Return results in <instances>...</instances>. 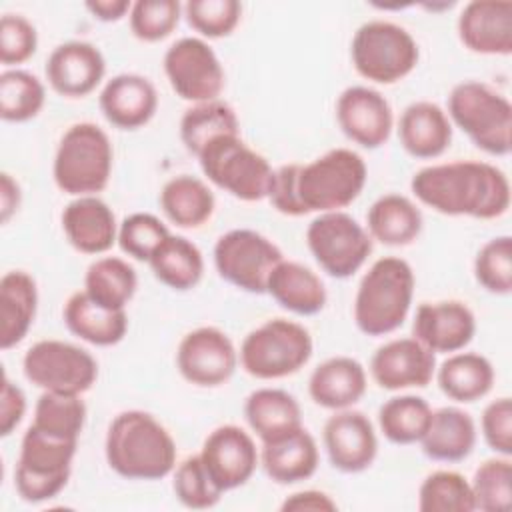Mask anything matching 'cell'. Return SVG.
I'll list each match as a JSON object with an SVG mask.
<instances>
[{"label": "cell", "instance_id": "obj_40", "mask_svg": "<svg viewBox=\"0 0 512 512\" xmlns=\"http://www.w3.org/2000/svg\"><path fill=\"white\" fill-rule=\"evenodd\" d=\"M44 102V84L32 72L10 68L0 74V118L4 122H28L40 114Z\"/></svg>", "mask_w": 512, "mask_h": 512}, {"label": "cell", "instance_id": "obj_55", "mask_svg": "<svg viewBox=\"0 0 512 512\" xmlns=\"http://www.w3.org/2000/svg\"><path fill=\"white\" fill-rule=\"evenodd\" d=\"M20 200H22L20 184L8 172H2L0 176V220L2 222H8L12 218V214L20 206Z\"/></svg>", "mask_w": 512, "mask_h": 512}, {"label": "cell", "instance_id": "obj_8", "mask_svg": "<svg viewBox=\"0 0 512 512\" xmlns=\"http://www.w3.org/2000/svg\"><path fill=\"white\" fill-rule=\"evenodd\" d=\"M314 350L308 328L288 318H272L250 330L240 346L242 368L258 380H278L308 364Z\"/></svg>", "mask_w": 512, "mask_h": 512}, {"label": "cell", "instance_id": "obj_28", "mask_svg": "<svg viewBox=\"0 0 512 512\" xmlns=\"http://www.w3.org/2000/svg\"><path fill=\"white\" fill-rule=\"evenodd\" d=\"M282 308L298 316H314L324 310L328 294L322 278L308 266L294 260H280L266 286Z\"/></svg>", "mask_w": 512, "mask_h": 512}, {"label": "cell", "instance_id": "obj_31", "mask_svg": "<svg viewBox=\"0 0 512 512\" xmlns=\"http://www.w3.org/2000/svg\"><path fill=\"white\" fill-rule=\"evenodd\" d=\"M64 324L80 340L94 346H114L128 330L126 310H112L94 302L84 290L64 304Z\"/></svg>", "mask_w": 512, "mask_h": 512}, {"label": "cell", "instance_id": "obj_36", "mask_svg": "<svg viewBox=\"0 0 512 512\" xmlns=\"http://www.w3.org/2000/svg\"><path fill=\"white\" fill-rule=\"evenodd\" d=\"M148 264L156 280L178 292L192 290L204 274L200 248L186 236L178 234H168L152 252Z\"/></svg>", "mask_w": 512, "mask_h": 512}, {"label": "cell", "instance_id": "obj_32", "mask_svg": "<svg viewBox=\"0 0 512 512\" xmlns=\"http://www.w3.org/2000/svg\"><path fill=\"white\" fill-rule=\"evenodd\" d=\"M244 416L262 444L302 426L298 400L282 388H256L250 392L244 402Z\"/></svg>", "mask_w": 512, "mask_h": 512}, {"label": "cell", "instance_id": "obj_13", "mask_svg": "<svg viewBox=\"0 0 512 512\" xmlns=\"http://www.w3.org/2000/svg\"><path fill=\"white\" fill-rule=\"evenodd\" d=\"M284 260L280 248L250 228H234L214 244V266L222 280L248 294H266L268 278Z\"/></svg>", "mask_w": 512, "mask_h": 512}, {"label": "cell", "instance_id": "obj_50", "mask_svg": "<svg viewBox=\"0 0 512 512\" xmlns=\"http://www.w3.org/2000/svg\"><path fill=\"white\" fill-rule=\"evenodd\" d=\"M484 442L498 456H512V402L508 396L492 400L480 418Z\"/></svg>", "mask_w": 512, "mask_h": 512}, {"label": "cell", "instance_id": "obj_19", "mask_svg": "<svg viewBox=\"0 0 512 512\" xmlns=\"http://www.w3.org/2000/svg\"><path fill=\"white\" fill-rule=\"evenodd\" d=\"M436 372V356L414 336L382 344L370 360V374L382 390L424 388Z\"/></svg>", "mask_w": 512, "mask_h": 512}, {"label": "cell", "instance_id": "obj_2", "mask_svg": "<svg viewBox=\"0 0 512 512\" xmlns=\"http://www.w3.org/2000/svg\"><path fill=\"white\" fill-rule=\"evenodd\" d=\"M104 454L108 466L128 480H160L176 468V442L144 410H126L108 426Z\"/></svg>", "mask_w": 512, "mask_h": 512}, {"label": "cell", "instance_id": "obj_48", "mask_svg": "<svg viewBox=\"0 0 512 512\" xmlns=\"http://www.w3.org/2000/svg\"><path fill=\"white\" fill-rule=\"evenodd\" d=\"M166 224L148 212H134L118 226V246L138 262H148L152 252L168 236Z\"/></svg>", "mask_w": 512, "mask_h": 512}, {"label": "cell", "instance_id": "obj_26", "mask_svg": "<svg viewBox=\"0 0 512 512\" xmlns=\"http://www.w3.org/2000/svg\"><path fill=\"white\" fill-rule=\"evenodd\" d=\"M366 386V370L356 358L332 356L312 370L308 394L314 404L336 412L360 402L366 394Z\"/></svg>", "mask_w": 512, "mask_h": 512}, {"label": "cell", "instance_id": "obj_25", "mask_svg": "<svg viewBox=\"0 0 512 512\" xmlns=\"http://www.w3.org/2000/svg\"><path fill=\"white\" fill-rule=\"evenodd\" d=\"M398 138L410 156L420 160L438 158L452 142V122L436 102L418 100L400 114Z\"/></svg>", "mask_w": 512, "mask_h": 512}, {"label": "cell", "instance_id": "obj_34", "mask_svg": "<svg viewBox=\"0 0 512 512\" xmlns=\"http://www.w3.org/2000/svg\"><path fill=\"white\" fill-rule=\"evenodd\" d=\"M160 208L164 216L178 228H200L216 208V198L210 186L190 174L170 178L160 190Z\"/></svg>", "mask_w": 512, "mask_h": 512}, {"label": "cell", "instance_id": "obj_27", "mask_svg": "<svg viewBox=\"0 0 512 512\" xmlns=\"http://www.w3.org/2000/svg\"><path fill=\"white\" fill-rule=\"evenodd\" d=\"M318 446L314 436L296 428L276 440L262 444L260 464L270 480L278 484H296L308 480L318 468Z\"/></svg>", "mask_w": 512, "mask_h": 512}, {"label": "cell", "instance_id": "obj_15", "mask_svg": "<svg viewBox=\"0 0 512 512\" xmlns=\"http://www.w3.org/2000/svg\"><path fill=\"white\" fill-rule=\"evenodd\" d=\"M176 366L186 382L214 388L232 378L238 366V352L226 332L216 326H200L180 340Z\"/></svg>", "mask_w": 512, "mask_h": 512}, {"label": "cell", "instance_id": "obj_21", "mask_svg": "<svg viewBox=\"0 0 512 512\" xmlns=\"http://www.w3.org/2000/svg\"><path fill=\"white\" fill-rule=\"evenodd\" d=\"M412 332L434 354H452L470 344L476 332V318L460 300L422 302L416 310Z\"/></svg>", "mask_w": 512, "mask_h": 512}, {"label": "cell", "instance_id": "obj_35", "mask_svg": "<svg viewBox=\"0 0 512 512\" xmlns=\"http://www.w3.org/2000/svg\"><path fill=\"white\" fill-rule=\"evenodd\" d=\"M436 380L444 396L468 404L484 398L494 386V368L478 352H452L436 370Z\"/></svg>", "mask_w": 512, "mask_h": 512}, {"label": "cell", "instance_id": "obj_23", "mask_svg": "<svg viewBox=\"0 0 512 512\" xmlns=\"http://www.w3.org/2000/svg\"><path fill=\"white\" fill-rule=\"evenodd\" d=\"M98 104L112 126L136 130L148 124L156 114L158 92L146 76L124 72L104 84Z\"/></svg>", "mask_w": 512, "mask_h": 512}, {"label": "cell", "instance_id": "obj_37", "mask_svg": "<svg viewBox=\"0 0 512 512\" xmlns=\"http://www.w3.org/2000/svg\"><path fill=\"white\" fill-rule=\"evenodd\" d=\"M138 276L132 264L118 256L96 258L84 276V292L98 304L124 310L134 298Z\"/></svg>", "mask_w": 512, "mask_h": 512}, {"label": "cell", "instance_id": "obj_45", "mask_svg": "<svg viewBox=\"0 0 512 512\" xmlns=\"http://www.w3.org/2000/svg\"><path fill=\"white\" fill-rule=\"evenodd\" d=\"M182 12L178 0H138L128 14L130 30L142 42H160L176 30Z\"/></svg>", "mask_w": 512, "mask_h": 512}, {"label": "cell", "instance_id": "obj_12", "mask_svg": "<svg viewBox=\"0 0 512 512\" xmlns=\"http://www.w3.org/2000/svg\"><path fill=\"white\" fill-rule=\"evenodd\" d=\"M22 370L26 380L42 390L80 396L98 378V362L88 350L54 338L32 344L24 354Z\"/></svg>", "mask_w": 512, "mask_h": 512}, {"label": "cell", "instance_id": "obj_46", "mask_svg": "<svg viewBox=\"0 0 512 512\" xmlns=\"http://www.w3.org/2000/svg\"><path fill=\"white\" fill-rule=\"evenodd\" d=\"M172 488L176 498L192 510H206L220 502L222 492L216 488L212 478L208 476L200 454L184 458L174 468V480Z\"/></svg>", "mask_w": 512, "mask_h": 512}, {"label": "cell", "instance_id": "obj_1", "mask_svg": "<svg viewBox=\"0 0 512 512\" xmlns=\"http://www.w3.org/2000/svg\"><path fill=\"white\" fill-rule=\"evenodd\" d=\"M410 190L424 206L444 216L492 220L510 208L508 176L482 160L424 166L412 176Z\"/></svg>", "mask_w": 512, "mask_h": 512}, {"label": "cell", "instance_id": "obj_39", "mask_svg": "<svg viewBox=\"0 0 512 512\" xmlns=\"http://www.w3.org/2000/svg\"><path fill=\"white\" fill-rule=\"evenodd\" d=\"M432 408L422 396L402 394L388 398L378 410V426L392 444H414L426 434Z\"/></svg>", "mask_w": 512, "mask_h": 512}, {"label": "cell", "instance_id": "obj_5", "mask_svg": "<svg viewBox=\"0 0 512 512\" xmlns=\"http://www.w3.org/2000/svg\"><path fill=\"white\" fill-rule=\"evenodd\" d=\"M112 160L108 134L94 122H78L58 142L52 176L64 194L94 196L108 186Z\"/></svg>", "mask_w": 512, "mask_h": 512}, {"label": "cell", "instance_id": "obj_10", "mask_svg": "<svg viewBox=\"0 0 512 512\" xmlns=\"http://www.w3.org/2000/svg\"><path fill=\"white\" fill-rule=\"evenodd\" d=\"M204 176L224 192L244 202L268 198L274 170L270 162L252 150L240 134L220 136L196 156Z\"/></svg>", "mask_w": 512, "mask_h": 512}, {"label": "cell", "instance_id": "obj_11", "mask_svg": "<svg viewBox=\"0 0 512 512\" xmlns=\"http://www.w3.org/2000/svg\"><path fill=\"white\" fill-rule=\"evenodd\" d=\"M306 244L320 268L338 280L356 274L372 252L368 230L348 212H322L306 228Z\"/></svg>", "mask_w": 512, "mask_h": 512}, {"label": "cell", "instance_id": "obj_53", "mask_svg": "<svg viewBox=\"0 0 512 512\" xmlns=\"http://www.w3.org/2000/svg\"><path fill=\"white\" fill-rule=\"evenodd\" d=\"M338 506L336 502L320 490H300L282 502V512H334Z\"/></svg>", "mask_w": 512, "mask_h": 512}, {"label": "cell", "instance_id": "obj_17", "mask_svg": "<svg viewBox=\"0 0 512 512\" xmlns=\"http://www.w3.org/2000/svg\"><path fill=\"white\" fill-rule=\"evenodd\" d=\"M340 130L354 144L374 150L388 142L394 128L390 102L370 86H348L336 100Z\"/></svg>", "mask_w": 512, "mask_h": 512}, {"label": "cell", "instance_id": "obj_18", "mask_svg": "<svg viewBox=\"0 0 512 512\" xmlns=\"http://www.w3.org/2000/svg\"><path fill=\"white\" fill-rule=\"evenodd\" d=\"M324 448L330 464L344 474H358L372 466L378 438L370 418L358 410H336L324 424Z\"/></svg>", "mask_w": 512, "mask_h": 512}, {"label": "cell", "instance_id": "obj_47", "mask_svg": "<svg viewBox=\"0 0 512 512\" xmlns=\"http://www.w3.org/2000/svg\"><path fill=\"white\" fill-rule=\"evenodd\" d=\"M184 16L200 36L224 38L240 24L242 4L238 0H190L184 4Z\"/></svg>", "mask_w": 512, "mask_h": 512}, {"label": "cell", "instance_id": "obj_42", "mask_svg": "<svg viewBox=\"0 0 512 512\" xmlns=\"http://www.w3.org/2000/svg\"><path fill=\"white\" fill-rule=\"evenodd\" d=\"M420 512H472L474 494L470 482L454 470H436L428 474L418 490Z\"/></svg>", "mask_w": 512, "mask_h": 512}, {"label": "cell", "instance_id": "obj_7", "mask_svg": "<svg viewBox=\"0 0 512 512\" xmlns=\"http://www.w3.org/2000/svg\"><path fill=\"white\" fill-rule=\"evenodd\" d=\"M78 440H66L28 426L14 470V488L24 502L56 498L68 484Z\"/></svg>", "mask_w": 512, "mask_h": 512}, {"label": "cell", "instance_id": "obj_24", "mask_svg": "<svg viewBox=\"0 0 512 512\" xmlns=\"http://www.w3.org/2000/svg\"><path fill=\"white\" fill-rule=\"evenodd\" d=\"M66 240L82 254H104L118 242V224L112 208L94 196H76L62 210Z\"/></svg>", "mask_w": 512, "mask_h": 512}, {"label": "cell", "instance_id": "obj_38", "mask_svg": "<svg viewBox=\"0 0 512 512\" xmlns=\"http://www.w3.org/2000/svg\"><path fill=\"white\" fill-rule=\"evenodd\" d=\"M232 134H240V122L234 108L224 100L194 104L180 118V140L194 156L212 140Z\"/></svg>", "mask_w": 512, "mask_h": 512}, {"label": "cell", "instance_id": "obj_6", "mask_svg": "<svg viewBox=\"0 0 512 512\" xmlns=\"http://www.w3.org/2000/svg\"><path fill=\"white\" fill-rule=\"evenodd\" d=\"M448 118L476 148L492 156L512 150V104L478 80H464L448 94Z\"/></svg>", "mask_w": 512, "mask_h": 512}, {"label": "cell", "instance_id": "obj_22", "mask_svg": "<svg viewBox=\"0 0 512 512\" xmlns=\"http://www.w3.org/2000/svg\"><path fill=\"white\" fill-rule=\"evenodd\" d=\"M458 38L470 52L484 56L512 54V2L472 0L458 16Z\"/></svg>", "mask_w": 512, "mask_h": 512}, {"label": "cell", "instance_id": "obj_33", "mask_svg": "<svg viewBox=\"0 0 512 512\" xmlns=\"http://www.w3.org/2000/svg\"><path fill=\"white\" fill-rule=\"evenodd\" d=\"M368 234L384 246H408L422 232L420 208L402 194H384L366 214Z\"/></svg>", "mask_w": 512, "mask_h": 512}, {"label": "cell", "instance_id": "obj_29", "mask_svg": "<svg viewBox=\"0 0 512 512\" xmlns=\"http://www.w3.org/2000/svg\"><path fill=\"white\" fill-rule=\"evenodd\" d=\"M38 308L36 280L24 270H10L0 278V346L20 344L34 324Z\"/></svg>", "mask_w": 512, "mask_h": 512}, {"label": "cell", "instance_id": "obj_14", "mask_svg": "<svg viewBox=\"0 0 512 512\" xmlns=\"http://www.w3.org/2000/svg\"><path fill=\"white\" fill-rule=\"evenodd\" d=\"M164 74L176 96L192 104L220 100L226 84L216 52L196 36H184L166 50Z\"/></svg>", "mask_w": 512, "mask_h": 512}, {"label": "cell", "instance_id": "obj_16", "mask_svg": "<svg viewBox=\"0 0 512 512\" xmlns=\"http://www.w3.org/2000/svg\"><path fill=\"white\" fill-rule=\"evenodd\" d=\"M200 460L216 488L224 494L244 486L252 478L260 462V454L254 438L244 428L236 424H222L206 436Z\"/></svg>", "mask_w": 512, "mask_h": 512}, {"label": "cell", "instance_id": "obj_3", "mask_svg": "<svg viewBox=\"0 0 512 512\" xmlns=\"http://www.w3.org/2000/svg\"><path fill=\"white\" fill-rule=\"evenodd\" d=\"M412 266L398 256L378 258L362 276L354 298V322L366 336H386L398 330L412 306Z\"/></svg>", "mask_w": 512, "mask_h": 512}, {"label": "cell", "instance_id": "obj_9", "mask_svg": "<svg viewBox=\"0 0 512 512\" xmlns=\"http://www.w3.org/2000/svg\"><path fill=\"white\" fill-rule=\"evenodd\" d=\"M350 56L362 78L394 84L416 68L420 50L404 26L390 20H370L354 32Z\"/></svg>", "mask_w": 512, "mask_h": 512}, {"label": "cell", "instance_id": "obj_49", "mask_svg": "<svg viewBox=\"0 0 512 512\" xmlns=\"http://www.w3.org/2000/svg\"><path fill=\"white\" fill-rule=\"evenodd\" d=\"M38 34L34 24L22 14H4L0 20V62L22 64L34 56Z\"/></svg>", "mask_w": 512, "mask_h": 512}, {"label": "cell", "instance_id": "obj_41", "mask_svg": "<svg viewBox=\"0 0 512 512\" xmlns=\"http://www.w3.org/2000/svg\"><path fill=\"white\" fill-rule=\"evenodd\" d=\"M86 414L88 410L80 394L44 390L34 406L32 426L58 438L78 440L86 424Z\"/></svg>", "mask_w": 512, "mask_h": 512}, {"label": "cell", "instance_id": "obj_20", "mask_svg": "<svg viewBox=\"0 0 512 512\" xmlns=\"http://www.w3.org/2000/svg\"><path fill=\"white\" fill-rule=\"evenodd\" d=\"M106 72V60L98 46L84 40L58 44L46 60V80L66 98H84L96 90Z\"/></svg>", "mask_w": 512, "mask_h": 512}, {"label": "cell", "instance_id": "obj_52", "mask_svg": "<svg viewBox=\"0 0 512 512\" xmlns=\"http://www.w3.org/2000/svg\"><path fill=\"white\" fill-rule=\"evenodd\" d=\"M26 414V394L6 374L0 392V436H10Z\"/></svg>", "mask_w": 512, "mask_h": 512}, {"label": "cell", "instance_id": "obj_51", "mask_svg": "<svg viewBox=\"0 0 512 512\" xmlns=\"http://www.w3.org/2000/svg\"><path fill=\"white\" fill-rule=\"evenodd\" d=\"M298 166H300L298 162H290V164L276 168L274 176H272L270 192H268V200H270L272 208H276L284 216H294V218L304 216L302 208L298 204V196H296Z\"/></svg>", "mask_w": 512, "mask_h": 512}, {"label": "cell", "instance_id": "obj_43", "mask_svg": "<svg viewBox=\"0 0 512 512\" xmlns=\"http://www.w3.org/2000/svg\"><path fill=\"white\" fill-rule=\"evenodd\" d=\"M474 506L482 512H506L512 502V462L510 456L484 460L470 482Z\"/></svg>", "mask_w": 512, "mask_h": 512}, {"label": "cell", "instance_id": "obj_44", "mask_svg": "<svg viewBox=\"0 0 512 512\" xmlns=\"http://www.w3.org/2000/svg\"><path fill=\"white\" fill-rule=\"evenodd\" d=\"M474 278L490 294L512 292V238L508 234L488 240L474 258Z\"/></svg>", "mask_w": 512, "mask_h": 512}, {"label": "cell", "instance_id": "obj_30", "mask_svg": "<svg viewBox=\"0 0 512 512\" xmlns=\"http://www.w3.org/2000/svg\"><path fill=\"white\" fill-rule=\"evenodd\" d=\"M422 452L436 462H462L476 446L474 418L458 406L432 410V420L420 440Z\"/></svg>", "mask_w": 512, "mask_h": 512}, {"label": "cell", "instance_id": "obj_54", "mask_svg": "<svg viewBox=\"0 0 512 512\" xmlns=\"http://www.w3.org/2000/svg\"><path fill=\"white\" fill-rule=\"evenodd\" d=\"M88 12L100 22H118L132 10L128 0H90L86 2Z\"/></svg>", "mask_w": 512, "mask_h": 512}, {"label": "cell", "instance_id": "obj_4", "mask_svg": "<svg viewBox=\"0 0 512 512\" xmlns=\"http://www.w3.org/2000/svg\"><path fill=\"white\" fill-rule=\"evenodd\" d=\"M364 158L350 148H332L298 166L296 196L302 214L338 212L350 206L366 186Z\"/></svg>", "mask_w": 512, "mask_h": 512}]
</instances>
